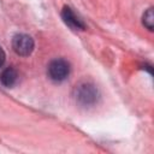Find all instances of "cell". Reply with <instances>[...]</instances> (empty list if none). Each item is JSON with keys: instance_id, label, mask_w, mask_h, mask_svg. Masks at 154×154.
Instances as JSON below:
<instances>
[{"instance_id": "6da1fadb", "label": "cell", "mask_w": 154, "mask_h": 154, "mask_svg": "<svg viewBox=\"0 0 154 154\" xmlns=\"http://www.w3.org/2000/svg\"><path fill=\"white\" fill-rule=\"evenodd\" d=\"M99 96L97 89L95 85L90 84V83H82L76 85L75 89V97L76 101L79 102L83 106H89L96 102Z\"/></svg>"}, {"instance_id": "52a82bcc", "label": "cell", "mask_w": 154, "mask_h": 154, "mask_svg": "<svg viewBox=\"0 0 154 154\" xmlns=\"http://www.w3.org/2000/svg\"><path fill=\"white\" fill-rule=\"evenodd\" d=\"M5 59H6V54H5L4 49L0 47V67L4 65V63H5Z\"/></svg>"}, {"instance_id": "3957f363", "label": "cell", "mask_w": 154, "mask_h": 154, "mask_svg": "<svg viewBox=\"0 0 154 154\" xmlns=\"http://www.w3.org/2000/svg\"><path fill=\"white\" fill-rule=\"evenodd\" d=\"M34 40L26 34H17L12 38V48L13 51L22 57H28L34 51Z\"/></svg>"}, {"instance_id": "277c9868", "label": "cell", "mask_w": 154, "mask_h": 154, "mask_svg": "<svg viewBox=\"0 0 154 154\" xmlns=\"http://www.w3.org/2000/svg\"><path fill=\"white\" fill-rule=\"evenodd\" d=\"M61 18L66 25H69L73 30H84L85 25L82 22V19L67 6H65L61 11Z\"/></svg>"}, {"instance_id": "8992f818", "label": "cell", "mask_w": 154, "mask_h": 154, "mask_svg": "<svg viewBox=\"0 0 154 154\" xmlns=\"http://www.w3.org/2000/svg\"><path fill=\"white\" fill-rule=\"evenodd\" d=\"M143 25L148 29V30H153L154 26V14H153V8H148L146 11V13L143 14Z\"/></svg>"}, {"instance_id": "7a4b0ae2", "label": "cell", "mask_w": 154, "mask_h": 154, "mask_svg": "<svg viewBox=\"0 0 154 154\" xmlns=\"http://www.w3.org/2000/svg\"><path fill=\"white\" fill-rule=\"evenodd\" d=\"M70 75V64L64 59H54L48 65V76L54 82H61Z\"/></svg>"}, {"instance_id": "5b68a950", "label": "cell", "mask_w": 154, "mask_h": 154, "mask_svg": "<svg viewBox=\"0 0 154 154\" xmlns=\"http://www.w3.org/2000/svg\"><path fill=\"white\" fill-rule=\"evenodd\" d=\"M17 78H18V75L13 67H7L2 70V72L0 73V82L7 88L14 85L17 82Z\"/></svg>"}]
</instances>
